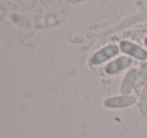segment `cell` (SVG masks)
<instances>
[{"mask_svg":"<svg viewBox=\"0 0 147 138\" xmlns=\"http://www.w3.org/2000/svg\"><path fill=\"white\" fill-rule=\"evenodd\" d=\"M118 51L119 49L116 45H108V47H104L101 51H99L98 53H95L92 57V59H91V62H92L93 65H100V64L104 63L105 61L116 55L118 53Z\"/></svg>","mask_w":147,"mask_h":138,"instance_id":"1","label":"cell"},{"mask_svg":"<svg viewBox=\"0 0 147 138\" xmlns=\"http://www.w3.org/2000/svg\"><path fill=\"white\" fill-rule=\"evenodd\" d=\"M136 103V99L130 96H121V97L109 98L104 102V105L108 108H125Z\"/></svg>","mask_w":147,"mask_h":138,"instance_id":"2","label":"cell"},{"mask_svg":"<svg viewBox=\"0 0 147 138\" xmlns=\"http://www.w3.org/2000/svg\"><path fill=\"white\" fill-rule=\"evenodd\" d=\"M121 51L123 53H127V55L134 57L138 60H145L147 57V53L143 49H141L140 47L134 45L132 43L129 41H122L120 45Z\"/></svg>","mask_w":147,"mask_h":138,"instance_id":"3","label":"cell"},{"mask_svg":"<svg viewBox=\"0 0 147 138\" xmlns=\"http://www.w3.org/2000/svg\"><path fill=\"white\" fill-rule=\"evenodd\" d=\"M132 64V60L130 57H122L117 59L116 61L110 63L106 68H105V71L107 74L111 75V74H115L117 72L121 71V70H124L125 68L129 67V66Z\"/></svg>","mask_w":147,"mask_h":138,"instance_id":"4","label":"cell"},{"mask_svg":"<svg viewBox=\"0 0 147 138\" xmlns=\"http://www.w3.org/2000/svg\"><path fill=\"white\" fill-rule=\"evenodd\" d=\"M137 71L135 69H132L131 71H129L126 74L124 80H123V83L121 85V93L123 95H127L131 92L132 88L134 87L135 83H136V78H137Z\"/></svg>","mask_w":147,"mask_h":138,"instance_id":"5","label":"cell"},{"mask_svg":"<svg viewBox=\"0 0 147 138\" xmlns=\"http://www.w3.org/2000/svg\"><path fill=\"white\" fill-rule=\"evenodd\" d=\"M146 80H147V63H145L141 66L140 70H139L138 74H137L135 87L140 88L142 85H144L145 82H146Z\"/></svg>","mask_w":147,"mask_h":138,"instance_id":"6","label":"cell"},{"mask_svg":"<svg viewBox=\"0 0 147 138\" xmlns=\"http://www.w3.org/2000/svg\"><path fill=\"white\" fill-rule=\"evenodd\" d=\"M140 111L142 114H145L147 112V85L145 86L143 90L142 96L140 100Z\"/></svg>","mask_w":147,"mask_h":138,"instance_id":"7","label":"cell"},{"mask_svg":"<svg viewBox=\"0 0 147 138\" xmlns=\"http://www.w3.org/2000/svg\"><path fill=\"white\" fill-rule=\"evenodd\" d=\"M144 43H145V45H147V37H146V39H145V41H144Z\"/></svg>","mask_w":147,"mask_h":138,"instance_id":"8","label":"cell"}]
</instances>
